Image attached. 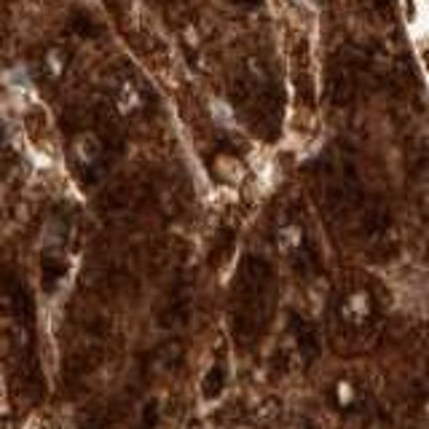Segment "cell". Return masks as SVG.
<instances>
[{
    "label": "cell",
    "instance_id": "cell-1",
    "mask_svg": "<svg viewBox=\"0 0 429 429\" xmlns=\"http://www.w3.org/2000/svg\"><path fill=\"white\" fill-rule=\"evenodd\" d=\"M113 105H116V110L121 113L124 118H132L137 116L139 110L145 107V92H142V86L134 75H118L116 81H113Z\"/></svg>",
    "mask_w": 429,
    "mask_h": 429
},
{
    "label": "cell",
    "instance_id": "cell-2",
    "mask_svg": "<svg viewBox=\"0 0 429 429\" xmlns=\"http://www.w3.org/2000/svg\"><path fill=\"white\" fill-rule=\"evenodd\" d=\"M371 314H373V301L365 290L349 292L346 298H344V303H341V319L351 327L365 325L371 319Z\"/></svg>",
    "mask_w": 429,
    "mask_h": 429
},
{
    "label": "cell",
    "instance_id": "cell-3",
    "mask_svg": "<svg viewBox=\"0 0 429 429\" xmlns=\"http://www.w3.org/2000/svg\"><path fill=\"white\" fill-rule=\"evenodd\" d=\"M70 153H73V161L78 164V166H92V164H97L102 148H100V139L94 137L92 132H81L78 137L73 139Z\"/></svg>",
    "mask_w": 429,
    "mask_h": 429
},
{
    "label": "cell",
    "instance_id": "cell-4",
    "mask_svg": "<svg viewBox=\"0 0 429 429\" xmlns=\"http://www.w3.org/2000/svg\"><path fill=\"white\" fill-rule=\"evenodd\" d=\"M68 51L59 46H51L43 51V59H41V70H43V75L51 78V81H59L62 75H65V70H68Z\"/></svg>",
    "mask_w": 429,
    "mask_h": 429
},
{
    "label": "cell",
    "instance_id": "cell-5",
    "mask_svg": "<svg viewBox=\"0 0 429 429\" xmlns=\"http://www.w3.org/2000/svg\"><path fill=\"white\" fill-rule=\"evenodd\" d=\"M303 244V231L301 226H295V223H285V226H279L277 231V250L282 255H292V253H298Z\"/></svg>",
    "mask_w": 429,
    "mask_h": 429
},
{
    "label": "cell",
    "instance_id": "cell-6",
    "mask_svg": "<svg viewBox=\"0 0 429 429\" xmlns=\"http://www.w3.org/2000/svg\"><path fill=\"white\" fill-rule=\"evenodd\" d=\"M354 386H351V383L349 381H341L338 383V403H341V406H351V403H354Z\"/></svg>",
    "mask_w": 429,
    "mask_h": 429
}]
</instances>
